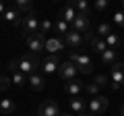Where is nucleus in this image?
<instances>
[{
    "instance_id": "obj_1",
    "label": "nucleus",
    "mask_w": 124,
    "mask_h": 116,
    "mask_svg": "<svg viewBox=\"0 0 124 116\" xmlns=\"http://www.w3.org/2000/svg\"><path fill=\"white\" fill-rule=\"evenodd\" d=\"M39 64H41V60L35 56V54H27V56H21V58L17 60L19 71H21V73H25L27 77H29V75H33V73H37Z\"/></svg>"
},
{
    "instance_id": "obj_2",
    "label": "nucleus",
    "mask_w": 124,
    "mask_h": 116,
    "mask_svg": "<svg viewBox=\"0 0 124 116\" xmlns=\"http://www.w3.org/2000/svg\"><path fill=\"white\" fill-rule=\"evenodd\" d=\"M122 85H124V62H116L114 66H110V87L118 91Z\"/></svg>"
},
{
    "instance_id": "obj_3",
    "label": "nucleus",
    "mask_w": 124,
    "mask_h": 116,
    "mask_svg": "<svg viewBox=\"0 0 124 116\" xmlns=\"http://www.w3.org/2000/svg\"><path fill=\"white\" fill-rule=\"evenodd\" d=\"M70 62H75L77 66H79V73H83V75H89V73H93V60L87 56V54L72 52V54H70Z\"/></svg>"
},
{
    "instance_id": "obj_4",
    "label": "nucleus",
    "mask_w": 124,
    "mask_h": 116,
    "mask_svg": "<svg viewBox=\"0 0 124 116\" xmlns=\"http://www.w3.org/2000/svg\"><path fill=\"white\" fill-rule=\"evenodd\" d=\"M108 106H110V99L106 98V95H95L93 99H89V116H99L101 112L108 110Z\"/></svg>"
},
{
    "instance_id": "obj_5",
    "label": "nucleus",
    "mask_w": 124,
    "mask_h": 116,
    "mask_svg": "<svg viewBox=\"0 0 124 116\" xmlns=\"http://www.w3.org/2000/svg\"><path fill=\"white\" fill-rule=\"evenodd\" d=\"M25 44H27V48H29V52L37 56L39 52L46 50V35H41V33L29 35V37H25Z\"/></svg>"
},
{
    "instance_id": "obj_6",
    "label": "nucleus",
    "mask_w": 124,
    "mask_h": 116,
    "mask_svg": "<svg viewBox=\"0 0 124 116\" xmlns=\"http://www.w3.org/2000/svg\"><path fill=\"white\" fill-rule=\"evenodd\" d=\"M23 33H25V37L39 33V23H37V15L33 13V10H31V13L27 15L25 19H23Z\"/></svg>"
},
{
    "instance_id": "obj_7",
    "label": "nucleus",
    "mask_w": 124,
    "mask_h": 116,
    "mask_svg": "<svg viewBox=\"0 0 124 116\" xmlns=\"http://www.w3.org/2000/svg\"><path fill=\"white\" fill-rule=\"evenodd\" d=\"M39 68H41L44 75H54V73L60 68V58H58V54H50L48 58H44L41 64H39Z\"/></svg>"
},
{
    "instance_id": "obj_8",
    "label": "nucleus",
    "mask_w": 124,
    "mask_h": 116,
    "mask_svg": "<svg viewBox=\"0 0 124 116\" xmlns=\"http://www.w3.org/2000/svg\"><path fill=\"white\" fill-rule=\"evenodd\" d=\"M62 41L68 46V48H72V50H79V48H83V44H85V37H83V33H79V31H75V29H70V31L66 33V35L62 37Z\"/></svg>"
},
{
    "instance_id": "obj_9",
    "label": "nucleus",
    "mask_w": 124,
    "mask_h": 116,
    "mask_svg": "<svg viewBox=\"0 0 124 116\" xmlns=\"http://www.w3.org/2000/svg\"><path fill=\"white\" fill-rule=\"evenodd\" d=\"M58 75H60L64 81L77 79V75H79V66H77L75 62H70V60H66V62H62V64H60V68H58Z\"/></svg>"
},
{
    "instance_id": "obj_10",
    "label": "nucleus",
    "mask_w": 124,
    "mask_h": 116,
    "mask_svg": "<svg viewBox=\"0 0 124 116\" xmlns=\"http://www.w3.org/2000/svg\"><path fill=\"white\" fill-rule=\"evenodd\" d=\"M8 71H10V79H13V85H17V87H23V85L27 83V75L19 71L17 60H10V62H8Z\"/></svg>"
},
{
    "instance_id": "obj_11",
    "label": "nucleus",
    "mask_w": 124,
    "mask_h": 116,
    "mask_svg": "<svg viewBox=\"0 0 124 116\" xmlns=\"http://www.w3.org/2000/svg\"><path fill=\"white\" fill-rule=\"evenodd\" d=\"M64 91H66L70 98H79L85 91V85H83V81H79V79H70V81L64 83Z\"/></svg>"
},
{
    "instance_id": "obj_12",
    "label": "nucleus",
    "mask_w": 124,
    "mask_h": 116,
    "mask_svg": "<svg viewBox=\"0 0 124 116\" xmlns=\"http://www.w3.org/2000/svg\"><path fill=\"white\" fill-rule=\"evenodd\" d=\"M37 116H60V110H58V104L48 99L44 102L39 108H37Z\"/></svg>"
},
{
    "instance_id": "obj_13",
    "label": "nucleus",
    "mask_w": 124,
    "mask_h": 116,
    "mask_svg": "<svg viewBox=\"0 0 124 116\" xmlns=\"http://www.w3.org/2000/svg\"><path fill=\"white\" fill-rule=\"evenodd\" d=\"M72 29L79 33H87L91 29V17H85V15H77V19L72 21Z\"/></svg>"
},
{
    "instance_id": "obj_14",
    "label": "nucleus",
    "mask_w": 124,
    "mask_h": 116,
    "mask_svg": "<svg viewBox=\"0 0 124 116\" xmlns=\"http://www.w3.org/2000/svg\"><path fill=\"white\" fill-rule=\"evenodd\" d=\"M4 19L6 23H10L13 27H23V19H21V10L15 6V8H6V13H4Z\"/></svg>"
},
{
    "instance_id": "obj_15",
    "label": "nucleus",
    "mask_w": 124,
    "mask_h": 116,
    "mask_svg": "<svg viewBox=\"0 0 124 116\" xmlns=\"http://www.w3.org/2000/svg\"><path fill=\"white\" fill-rule=\"evenodd\" d=\"M68 106H70V112H72V114H77V116H81V114L87 112V102H85L81 95H79V98L68 99Z\"/></svg>"
},
{
    "instance_id": "obj_16",
    "label": "nucleus",
    "mask_w": 124,
    "mask_h": 116,
    "mask_svg": "<svg viewBox=\"0 0 124 116\" xmlns=\"http://www.w3.org/2000/svg\"><path fill=\"white\" fill-rule=\"evenodd\" d=\"M27 85H29L33 91H41L46 87V79H44V75H39V73H33V75L27 77Z\"/></svg>"
},
{
    "instance_id": "obj_17",
    "label": "nucleus",
    "mask_w": 124,
    "mask_h": 116,
    "mask_svg": "<svg viewBox=\"0 0 124 116\" xmlns=\"http://www.w3.org/2000/svg\"><path fill=\"white\" fill-rule=\"evenodd\" d=\"M77 15H79V13H77V8L72 4H64L62 10H60V19H64L68 25H72V21L77 19Z\"/></svg>"
},
{
    "instance_id": "obj_18",
    "label": "nucleus",
    "mask_w": 124,
    "mask_h": 116,
    "mask_svg": "<svg viewBox=\"0 0 124 116\" xmlns=\"http://www.w3.org/2000/svg\"><path fill=\"white\" fill-rule=\"evenodd\" d=\"M101 56V64L103 66H114L116 62H118V52L116 50H112V48H108L103 54H99Z\"/></svg>"
},
{
    "instance_id": "obj_19",
    "label": "nucleus",
    "mask_w": 124,
    "mask_h": 116,
    "mask_svg": "<svg viewBox=\"0 0 124 116\" xmlns=\"http://www.w3.org/2000/svg\"><path fill=\"white\" fill-rule=\"evenodd\" d=\"M89 46H91V50L93 52H97V54H103L108 50V44H106V37H99V35H95L91 41H89Z\"/></svg>"
},
{
    "instance_id": "obj_20",
    "label": "nucleus",
    "mask_w": 124,
    "mask_h": 116,
    "mask_svg": "<svg viewBox=\"0 0 124 116\" xmlns=\"http://www.w3.org/2000/svg\"><path fill=\"white\" fill-rule=\"evenodd\" d=\"M62 48H64V41H62V40H56V37L46 40V50H48L50 54H58Z\"/></svg>"
},
{
    "instance_id": "obj_21",
    "label": "nucleus",
    "mask_w": 124,
    "mask_h": 116,
    "mask_svg": "<svg viewBox=\"0 0 124 116\" xmlns=\"http://www.w3.org/2000/svg\"><path fill=\"white\" fill-rule=\"evenodd\" d=\"M70 4L77 8V13H79V15H85V17H91V8H89V2H87V0H72Z\"/></svg>"
},
{
    "instance_id": "obj_22",
    "label": "nucleus",
    "mask_w": 124,
    "mask_h": 116,
    "mask_svg": "<svg viewBox=\"0 0 124 116\" xmlns=\"http://www.w3.org/2000/svg\"><path fill=\"white\" fill-rule=\"evenodd\" d=\"M17 110V106H15V99H0V114H13V112Z\"/></svg>"
},
{
    "instance_id": "obj_23",
    "label": "nucleus",
    "mask_w": 124,
    "mask_h": 116,
    "mask_svg": "<svg viewBox=\"0 0 124 116\" xmlns=\"http://www.w3.org/2000/svg\"><path fill=\"white\" fill-rule=\"evenodd\" d=\"M54 31H56V33H60V35L64 37L68 31H70V25H68V23L64 21V19H58V21L54 23Z\"/></svg>"
},
{
    "instance_id": "obj_24",
    "label": "nucleus",
    "mask_w": 124,
    "mask_h": 116,
    "mask_svg": "<svg viewBox=\"0 0 124 116\" xmlns=\"http://www.w3.org/2000/svg\"><path fill=\"white\" fill-rule=\"evenodd\" d=\"M106 44H108V48L118 50V46H120V37H118V33H114V31H112L110 35L106 37Z\"/></svg>"
},
{
    "instance_id": "obj_25",
    "label": "nucleus",
    "mask_w": 124,
    "mask_h": 116,
    "mask_svg": "<svg viewBox=\"0 0 124 116\" xmlns=\"http://www.w3.org/2000/svg\"><path fill=\"white\" fill-rule=\"evenodd\" d=\"M95 33H97L99 37H108L112 33V25H108V23H99L97 29H95Z\"/></svg>"
},
{
    "instance_id": "obj_26",
    "label": "nucleus",
    "mask_w": 124,
    "mask_h": 116,
    "mask_svg": "<svg viewBox=\"0 0 124 116\" xmlns=\"http://www.w3.org/2000/svg\"><path fill=\"white\" fill-rule=\"evenodd\" d=\"M52 29H54V23L50 21V19H44V21H39V33H41V35L50 33Z\"/></svg>"
},
{
    "instance_id": "obj_27",
    "label": "nucleus",
    "mask_w": 124,
    "mask_h": 116,
    "mask_svg": "<svg viewBox=\"0 0 124 116\" xmlns=\"http://www.w3.org/2000/svg\"><path fill=\"white\" fill-rule=\"evenodd\" d=\"M15 4H17L19 10H27V13H31V8H33L31 0H15Z\"/></svg>"
},
{
    "instance_id": "obj_28",
    "label": "nucleus",
    "mask_w": 124,
    "mask_h": 116,
    "mask_svg": "<svg viewBox=\"0 0 124 116\" xmlns=\"http://www.w3.org/2000/svg\"><path fill=\"white\" fill-rule=\"evenodd\" d=\"M13 85V79L10 77H6V75H0V91H6Z\"/></svg>"
},
{
    "instance_id": "obj_29",
    "label": "nucleus",
    "mask_w": 124,
    "mask_h": 116,
    "mask_svg": "<svg viewBox=\"0 0 124 116\" xmlns=\"http://www.w3.org/2000/svg\"><path fill=\"white\" fill-rule=\"evenodd\" d=\"M99 89H101V87H99V85H95V83H87V85H85V91H87L89 95H93V98H95V95H99Z\"/></svg>"
},
{
    "instance_id": "obj_30",
    "label": "nucleus",
    "mask_w": 124,
    "mask_h": 116,
    "mask_svg": "<svg viewBox=\"0 0 124 116\" xmlns=\"http://www.w3.org/2000/svg\"><path fill=\"white\" fill-rule=\"evenodd\" d=\"M93 83H95V85H99V87H108V85H110V79H108L106 75H95Z\"/></svg>"
},
{
    "instance_id": "obj_31",
    "label": "nucleus",
    "mask_w": 124,
    "mask_h": 116,
    "mask_svg": "<svg viewBox=\"0 0 124 116\" xmlns=\"http://www.w3.org/2000/svg\"><path fill=\"white\" fill-rule=\"evenodd\" d=\"M112 21H114L118 27H124V10H116L114 17H112Z\"/></svg>"
},
{
    "instance_id": "obj_32",
    "label": "nucleus",
    "mask_w": 124,
    "mask_h": 116,
    "mask_svg": "<svg viewBox=\"0 0 124 116\" xmlns=\"http://www.w3.org/2000/svg\"><path fill=\"white\" fill-rule=\"evenodd\" d=\"M110 6V0H95V8L97 10H106Z\"/></svg>"
},
{
    "instance_id": "obj_33",
    "label": "nucleus",
    "mask_w": 124,
    "mask_h": 116,
    "mask_svg": "<svg viewBox=\"0 0 124 116\" xmlns=\"http://www.w3.org/2000/svg\"><path fill=\"white\" fill-rule=\"evenodd\" d=\"M6 13V6H4V0H0V17H4Z\"/></svg>"
},
{
    "instance_id": "obj_34",
    "label": "nucleus",
    "mask_w": 124,
    "mask_h": 116,
    "mask_svg": "<svg viewBox=\"0 0 124 116\" xmlns=\"http://www.w3.org/2000/svg\"><path fill=\"white\" fill-rule=\"evenodd\" d=\"M120 116H124V104L120 106Z\"/></svg>"
},
{
    "instance_id": "obj_35",
    "label": "nucleus",
    "mask_w": 124,
    "mask_h": 116,
    "mask_svg": "<svg viewBox=\"0 0 124 116\" xmlns=\"http://www.w3.org/2000/svg\"><path fill=\"white\" fill-rule=\"evenodd\" d=\"M120 44H122V48H124V37H122V41H120Z\"/></svg>"
},
{
    "instance_id": "obj_36",
    "label": "nucleus",
    "mask_w": 124,
    "mask_h": 116,
    "mask_svg": "<svg viewBox=\"0 0 124 116\" xmlns=\"http://www.w3.org/2000/svg\"><path fill=\"white\" fill-rule=\"evenodd\" d=\"M60 116H70V112H68V114H60Z\"/></svg>"
},
{
    "instance_id": "obj_37",
    "label": "nucleus",
    "mask_w": 124,
    "mask_h": 116,
    "mask_svg": "<svg viewBox=\"0 0 124 116\" xmlns=\"http://www.w3.org/2000/svg\"><path fill=\"white\" fill-rule=\"evenodd\" d=\"M120 4H122V6H124V0H120Z\"/></svg>"
}]
</instances>
